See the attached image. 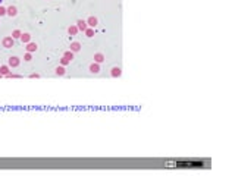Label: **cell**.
<instances>
[{
	"label": "cell",
	"mask_w": 235,
	"mask_h": 176,
	"mask_svg": "<svg viewBox=\"0 0 235 176\" xmlns=\"http://www.w3.org/2000/svg\"><path fill=\"white\" fill-rule=\"evenodd\" d=\"M79 48H81L79 43H72V44H71V51H78Z\"/></svg>",
	"instance_id": "9"
},
{
	"label": "cell",
	"mask_w": 235,
	"mask_h": 176,
	"mask_svg": "<svg viewBox=\"0 0 235 176\" xmlns=\"http://www.w3.org/2000/svg\"><path fill=\"white\" fill-rule=\"evenodd\" d=\"M85 34H87V37H93V35H94V31H93V29H85Z\"/></svg>",
	"instance_id": "17"
},
{
	"label": "cell",
	"mask_w": 235,
	"mask_h": 176,
	"mask_svg": "<svg viewBox=\"0 0 235 176\" xmlns=\"http://www.w3.org/2000/svg\"><path fill=\"white\" fill-rule=\"evenodd\" d=\"M94 60H96L97 63H100V62L104 60V56H103L101 53H96V54H94Z\"/></svg>",
	"instance_id": "7"
},
{
	"label": "cell",
	"mask_w": 235,
	"mask_h": 176,
	"mask_svg": "<svg viewBox=\"0 0 235 176\" xmlns=\"http://www.w3.org/2000/svg\"><path fill=\"white\" fill-rule=\"evenodd\" d=\"M56 73H57V75H63V73H65V68H62V66L57 68V69H56Z\"/></svg>",
	"instance_id": "16"
},
{
	"label": "cell",
	"mask_w": 235,
	"mask_h": 176,
	"mask_svg": "<svg viewBox=\"0 0 235 176\" xmlns=\"http://www.w3.org/2000/svg\"><path fill=\"white\" fill-rule=\"evenodd\" d=\"M0 73H1V75H7V73H9L7 66H1V68H0Z\"/></svg>",
	"instance_id": "14"
},
{
	"label": "cell",
	"mask_w": 235,
	"mask_h": 176,
	"mask_svg": "<svg viewBox=\"0 0 235 176\" xmlns=\"http://www.w3.org/2000/svg\"><path fill=\"white\" fill-rule=\"evenodd\" d=\"M21 31H18V29H15L13 32H12V38H21Z\"/></svg>",
	"instance_id": "12"
},
{
	"label": "cell",
	"mask_w": 235,
	"mask_h": 176,
	"mask_svg": "<svg viewBox=\"0 0 235 176\" xmlns=\"http://www.w3.org/2000/svg\"><path fill=\"white\" fill-rule=\"evenodd\" d=\"M78 29L85 31V29H87V22H85V21H82V19H79V21H78Z\"/></svg>",
	"instance_id": "4"
},
{
	"label": "cell",
	"mask_w": 235,
	"mask_h": 176,
	"mask_svg": "<svg viewBox=\"0 0 235 176\" xmlns=\"http://www.w3.org/2000/svg\"><path fill=\"white\" fill-rule=\"evenodd\" d=\"M69 62H71V60H68V59H66V57L63 56V59H62V65H68Z\"/></svg>",
	"instance_id": "18"
},
{
	"label": "cell",
	"mask_w": 235,
	"mask_h": 176,
	"mask_svg": "<svg viewBox=\"0 0 235 176\" xmlns=\"http://www.w3.org/2000/svg\"><path fill=\"white\" fill-rule=\"evenodd\" d=\"M87 23H88L90 26H96V25H97V18L90 16V18H88V21H87Z\"/></svg>",
	"instance_id": "6"
},
{
	"label": "cell",
	"mask_w": 235,
	"mask_h": 176,
	"mask_svg": "<svg viewBox=\"0 0 235 176\" xmlns=\"http://www.w3.org/2000/svg\"><path fill=\"white\" fill-rule=\"evenodd\" d=\"M121 75V69L119 68H113L112 69V76H119Z\"/></svg>",
	"instance_id": "11"
},
{
	"label": "cell",
	"mask_w": 235,
	"mask_h": 176,
	"mask_svg": "<svg viewBox=\"0 0 235 176\" xmlns=\"http://www.w3.org/2000/svg\"><path fill=\"white\" fill-rule=\"evenodd\" d=\"M4 13H6V9H4V7H1V6H0V16H3V15H4Z\"/></svg>",
	"instance_id": "20"
},
{
	"label": "cell",
	"mask_w": 235,
	"mask_h": 176,
	"mask_svg": "<svg viewBox=\"0 0 235 176\" xmlns=\"http://www.w3.org/2000/svg\"><path fill=\"white\" fill-rule=\"evenodd\" d=\"M63 56H65V57H66L68 60H72V59H74V54H72V51H66V53H65Z\"/></svg>",
	"instance_id": "15"
},
{
	"label": "cell",
	"mask_w": 235,
	"mask_h": 176,
	"mask_svg": "<svg viewBox=\"0 0 235 176\" xmlns=\"http://www.w3.org/2000/svg\"><path fill=\"white\" fill-rule=\"evenodd\" d=\"M3 47H6V48L13 47V38H12V37H6V38L3 40Z\"/></svg>",
	"instance_id": "1"
},
{
	"label": "cell",
	"mask_w": 235,
	"mask_h": 176,
	"mask_svg": "<svg viewBox=\"0 0 235 176\" xmlns=\"http://www.w3.org/2000/svg\"><path fill=\"white\" fill-rule=\"evenodd\" d=\"M29 38H31V35H29V34H22V35H21V40H22L24 43H28V41H29Z\"/></svg>",
	"instance_id": "10"
},
{
	"label": "cell",
	"mask_w": 235,
	"mask_h": 176,
	"mask_svg": "<svg viewBox=\"0 0 235 176\" xmlns=\"http://www.w3.org/2000/svg\"><path fill=\"white\" fill-rule=\"evenodd\" d=\"M76 31H78V29H76L75 26H69V28H68V32H69L71 35H75V34H76Z\"/></svg>",
	"instance_id": "13"
},
{
	"label": "cell",
	"mask_w": 235,
	"mask_h": 176,
	"mask_svg": "<svg viewBox=\"0 0 235 176\" xmlns=\"http://www.w3.org/2000/svg\"><path fill=\"white\" fill-rule=\"evenodd\" d=\"M6 13H7V15H10V16H15V15L18 13V10H16V7H15V6H10V7H7Z\"/></svg>",
	"instance_id": "3"
},
{
	"label": "cell",
	"mask_w": 235,
	"mask_h": 176,
	"mask_svg": "<svg viewBox=\"0 0 235 176\" xmlns=\"http://www.w3.org/2000/svg\"><path fill=\"white\" fill-rule=\"evenodd\" d=\"M24 59H25V60H26V62H29V60H31V54H29V53H26V54H25V57H24Z\"/></svg>",
	"instance_id": "19"
},
{
	"label": "cell",
	"mask_w": 235,
	"mask_h": 176,
	"mask_svg": "<svg viewBox=\"0 0 235 176\" xmlns=\"http://www.w3.org/2000/svg\"><path fill=\"white\" fill-rule=\"evenodd\" d=\"M26 50H28V51H35V50H37V44H35V43H29V44L26 46Z\"/></svg>",
	"instance_id": "8"
},
{
	"label": "cell",
	"mask_w": 235,
	"mask_h": 176,
	"mask_svg": "<svg viewBox=\"0 0 235 176\" xmlns=\"http://www.w3.org/2000/svg\"><path fill=\"white\" fill-rule=\"evenodd\" d=\"M90 72H93V73H99V72H100V68H99V65H97V63H93V65H90Z\"/></svg>",
	"instance_id": "5"
},
{
	"label": "cell",
	"mask_w": 235,
	"mask_h": 176,
	"mask_svg": "<svg viewBox=\"0 0 235 176\" xmlns=\"http://www.w3.org/2000/svg\"><path fill=\"white\" fill-rule=\"evenodd\" d=\"M1 1H3V0H0V3H1Z\"/></svg>",
	"instance_id": "21"
},
{
	"label": "cell",
	"mask_w": 235,
	"mask_h": 176,
	"mask_svg": "<svg viewBox=\"0 0 235 176\" xmlns=\"http://www.w3.org/2000/svg\"><path fill=\"white\" fill-rule=\"evenodd\" d=\"M9 65H10V66H13V68H16V66L19 65V59H18L16 56H12V57H9Z\"/></svg>",
	"instance_id": "2"
}]
</instances>
